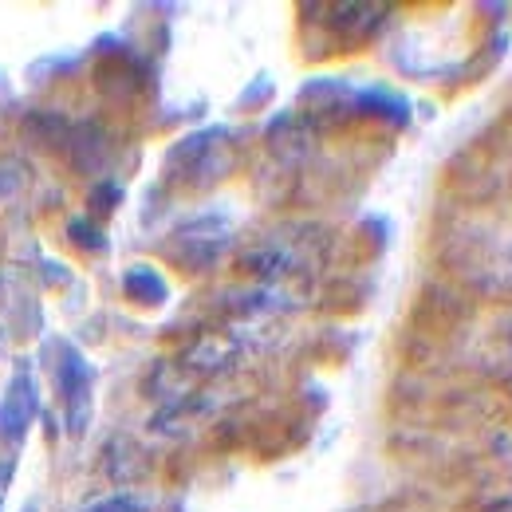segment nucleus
<instances>
[{
	"label": "nucleus",
	"instance_id": "obj_1",
	"mask_svg": "<svg viewBox=\"0 0 512 512\" xmlns=\"http://www.w3.org/2000/svg\"><path fill=\"white\" fill-rule=\"evenodd\" d=\"M32 410H36V394H32L28 375H20V379L12 383V390H8L4 410H0V426H4V434H20L24 422L32 418Z\"/></svg>",
	"mask_w": 512,
	"mask_h": 512
},
{
	"label": "nucleus",
	"instance_id": "obj_2",
	"mask_svg": "<svg viewBox=\"0 0 512 512\" xmlns=\"http://www.w3.org/2000/svg\"><path fill=\"white\" fill-rule=\"evenodd\" d=\"M123 288H127L130 300H138V304H162L166 300V280L150 264H134L127 272V280H123Z\"/></svg>",
	"mask_w": 512,
	"mask_h": 512
},
{
	"label": "nucleus",
	"instance_id": "obj_3",
	"mask_svg": "<svg viewBox=\"0 0 512 512\" xmlns=\"http://www.w3.org/2000/svg\"><path fill=\"white\" fill-rule=\"evenodd\" d=\"M229 355H233V347L225 339H201L190 355H186V363L197 367V371H217V367L229 363Z\"/></svg>",
	"mask_w": 512,
	"mask_h": 512
},
{
	"label": "nucleus",
	"instance_id": "obj_4",
	"mask_svg": "<svg viewBox=\"0 0 512 512\" xmlns=\"http://www.w3.org/2000/svg\"><path fill=\"white\" fill-rule=\"evenodd\" d=\"M24 186H28V166L20 158H0V201L24 193Z\"/></svg>",
	"mask_w": 512,
	"mask_h": 512
},
{
	"label": "nucleus",
	"instance_id": "obj_5",
	"mask_svg": "<svg viewBox=\"0 0 512 512\" xmlns=\"http://www.w3.org/2000/svg\"><path fill=\"white\" fill-rule=\"evenodd\" d=\"M67 233H71V241H75V245H83V249H99V245H103V241H99V233H95L87 221H71V229H67Z\"/></svg>",
	"mask_w": 512,
	"mask_h": 512
},
{
	"label": "nucleus",
	"instance_id": "obj_6",
	"mask_svg": "<svg viewBox=\"0 0 512 512\" xmlns=\"http://www.w3.org/2000/svg\"><path fill=\"white\" fill-rule=\"evenodd\" d=\"M115 201H119V190H115V186H99V190L91 193V205H95L99 213H107V209H115Z\"/></svg>",
	"mask_w": 512,
	"mask_h": 512
},
{
	"label": "nucleus",
	"instance_id": "obj_7",
	"mask_svg": "<svg viewBox=\"0 0 512 512\" xmlns=\"http://www.w3.org/2000/svg\"><path fill=\"white\" fill-rule=\"evenodd\" d=\"M87 512H134V505L123 501V497H115V501H103V505H95V509H87Z\"/></svg>",
	"mask_w": 512,
	"mask_h": 512
}]
</instances>
